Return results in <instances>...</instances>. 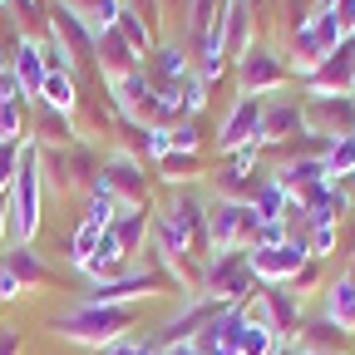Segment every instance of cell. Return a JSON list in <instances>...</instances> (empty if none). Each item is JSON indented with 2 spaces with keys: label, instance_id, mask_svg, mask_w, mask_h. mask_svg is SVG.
I'll return each instance as SVG.
<instances>
[{
  "label": "cell",
  "instance_id": "44dd1931",
  "mask_svg": "<svg viewBox=\"0 0 355 355\" xmlns=\"http://www.w3.org/2000/svg\"><path fill=\"white\" fill-rule=\"evenodd\" d=\"M10 74H15V84H20V94L25 99H40V84H44V50H40V40H30V35H20L15 40V60H10Z\"/></svg>",
  "mask_w": 355,
  "mask_h": 355
},
{
  "label": "cell",
  "instance_id": "2e32d148",
  "mask_svg": "<svg viewBox=\"0 0 355 355\" xmlns=\"http://www.w3.org/2000/svg\"><path fill=\"white\" fill-rule=\"evenodd\" d=\"M306 84L316 89V94H355V35L306 74Z\"/></svg>",
  "mask_w": 355,
  "mask_h": 355
},
{
  "label": "cell",
  "instance_id": "836d02e7",
  "mask_svg": "<svg viewBox=\"0 0 355 355\" xmlns=\"http://www.w3.org/2000/svg\"><path fill=\"white\" fill-rule=\"evenodd\" d=\"M20 350H25V336H20V326L0 321V355H20Z\"/></svg>",
  "mask_w": 355,
  "mask_h": 355
},
{
  "label": "cell",
  "instance_id": "52a82bcc",
  "mask_svg": "<svg viewBox=\"0 0 355 355\" xmlns=\"http://www.w3.org/2000/svg\"><path fill=\"white\" fill-rule=\"evenodd\" d=\"M212 183V198H227V202H257V193L272 183V173L261 168V148H237L222 158V168L207 178Z\"/></svg>",
  "mask_w": 355,
  "mask_h": 355
},
{
  "label": "cell",
  "instance_id": "83f0119b",
  "mask_svg": "<svg viewBox=\"0 0 355 355\" xmlns=\"http://www.w3.org/2000/svg\"><path fill=\"white\" fill-rule=\"evenodd\" d=\"M282 340L272 326H261V321H247L242 316V331H237V355H277Z\"/></svg>",
  "mask_w": 355,
  "mask_h": 355
},
{
  "label": "cell",
  "instance_id": "9c48e42d",
  "mask_svg": "<svg viewBox=\"0 0 355 355\" xmlns=\"http://www.w3.org/2000/svg\"><path fill=\"white\" fill-rule=\"evenodd\" d=\"M301 128L311 139H355V94H306L301 99Z\"/></svg>",
  "mask_w": 355,
  "mask_h": 355
},
{
  "label": "cell",
  "instance_id": "f546056e",
  "mask_svg": "<svg viewBox=\"0 0 355 355\" xmlns=\"http://www.w3.org/2000/svg\"><path fill=\"white\" fill-rule=\"evenodd\" d=\"M119 212H123V207H119L104 188H94V193L84 198V222H94L99 232H109V227H114V217H119Z\"/></svg>",
  "mask_w": 355,
  "mask_h": 355
},
{
  "label": "cell",
  "instance_id": "d590c367",
  "mask_svg": "<svg viewBox=\"0 0 355 355\" xmlns=\"http://www.w3.org/2000/svg\"><path fill=\"white\" fill-rule=\"evenodd\" d=\"M6 247H10V222H6V202H0V257H6Z\"/></svg>",
  "mask_w": 355,
  "mask_h": 355
},
{
  "label": "cell",
  "instance_id": "7c38bea8",
  "mask_svg": "<svg viewBox=\"0 0 355 355\" xmlns=\"http://www.w3.org/2000/svg\"><path fill=\"white\" fill-rule=\"evenodd\" d=\"M306 261H311V252H306V242H296V237H286V242H277V247H252V252H247V266H252L257 286H286Z\"/></svg>",
  "mask_w": 355,
  "mask_h": 355
},
{
  "label": "cell",
  "instance_id": "5b68a950",
  "mask_svg": "<svg viewBox=\"0 0 355 355\" xmlns=\"http://www.w3.org/2000/svg\"><path fill=\"white\" fill-rule=\"evenodd\" d=\"M257 291V277L247 266V252H212L202 266V296H212L217 306H232L242 311Z\"/></svg>",
  "mask_w": 355,
  "mask_h": 355
},
{
  "label": "cell",
  "instance_id": "ffe728a7",
  "mask_svg": "<svg viewBox=\"0 0 355 355\" xmlns=\"http://www.w3.org/2000/svg\"><path fill=\"white\" fill-rule=\"evenodd\" d=\"M148 232H153V207H123L109 227V237L128 252V261L148 252Z\"/></svg>",
  "mask_w": 355,
  "mask_h": 355
},
{
  "label": "cell",
  "instance_id": "ba28073f",
  "mask_svg": "<svg viewBox=\"0 0 355 355\" xmlns=\"http://www.w3.org/2000/svg\"><path fill=\"white\" fill-rule=\"evenodd\" d=\"M55 282L50 261L35 252V242H10L6 257H0V301H20V296H35Z\"/></svg>",
  "mask_w": 355,
  "mask_h": 355
},
{
  "label": "cell",
  "instance_id": "7402d4cb",
  "mask_svg": "<svg viewBox=\"0 0 355 355\" xmlns=\"http://www.w3.org/2000/svg\"><path fill=\"white\" fill-rule=\"evenodd\" d=\"M84 272H89V282H114V277L133 272V261H128V252L104 232V237H99V247H94V257L84 261Z\"/></svg>",
  "mask_w": 355,
  "mask_h": 355
},
{
  "label": "cell",
  "instance_id": "9a60e30c",
  "mask_svg": "<svg viewBox=\"0 0 355 355\" xmlns=\"http://www.w3.org/2000/svg\"><path fill=\"white\" fill-rule=\"evenodd\" d=\"M296 133H306L301 128V99H291V94H272V99H261V148H282V144H291Z\"/></svg>",
  "mask_w": 355,
  "mask_h": 355
},
{
  "label": "cell",
  "instance_id": "8fae6325",
  "mask_svg": "<svg viewBox=\"0 0 355 355\" xmlns=\"http://www.w3.org/2000/svg\"><path fill=\"white\" fill-rule=\"evenodd\" d=\"M232 74H237V89H242V94H252V99L282 94V89H286V79H291L286 60L272 50V44H252V50H247V55L232 64Z\"/></svg>",
  "mask_w": 355,
  "mask_h": 355
},
{
  "label": "cell",
  "instance_id": "8992f818",
  "mask_svg": "<svg viewBox=\"0 0 355 355\" xmlns=\"http://www.w3.org/2000/svg\"><path fill=\"white\" fill-rule=\"evenodd\" d=\"M99 188L119 202V207H153V163L133 158V153H109L104 168H99Z\"/></svg>",
  "mask_w": 355,
  "mask_h": 355
},
{
  "label": "cell",
  "instance_id": "7a4b0ae2",
  "mask_svg": "<svg viewBox=\"0 0 355 355\" xmlns=\"http://www.w3.org/2000/svg\"><path fill=\"white\" fill-rule=\"evenodd\" d=\"M40 202H44V178H40V153L25 139L20 148V168L10 178V193H6V222H10V242H35L40 232Z\"/></svg>",
  "mask_w": 355,
  "mask_h": 355
},
{
  "label": "cell",
  "instance_id": "4316f807",
  "mask_svg": "<svg viewBox=\"0 0 355 355\" xmlns=\"http://www.w3.org/2000/svg\"><path fill=\"white\" fill-rule=\"evenodd\" d=\"M35 104H44V109H60V114H74V109H79L74 74H44V84H40V99H35Z\"/></svg>",
  "mask_w": 355,
  "mask_h": 355
},
{
  "label": "cell",
  "instance_id": "603a6c76",
  "mask_svg": "<svg viewBox=\"0 0 355 355\" xmlns=\"http://www.w3.org/2000/svg\"><path fill=\"white\" fill-rule=\"evenodd\" d=\"M153 178H163V183L178 193V188H198L202 178V153H163L153 163Z\"/></svg>",
  "mask_w": 355,
  "mask_h": 355
},
{
  "label": "cell",
  "instance_id": "f1b7e54d",
  "mask_svg": "<svg viewBox=\"0 0 355 355\" xmlns=\"http://www.w3.org/2000/svg\"><path fill=\"white\" fill-rule=\"evenodd\" d=\"M296 340H301V355H306V350H340V345H345V331L331 326V321H311V326L296 331Z\"/></svg>",
  "mask_w": 355,
  "mask_h": 355
},
{
  "label": "cell",
  "instance_id": "d6a6232c",
  "mask_svg": "<svg viewBox=\"0 0 355 355\" xmlns=\"http://www.w3.org/2000/svg\"><path fill=\"white\" fill-rule=\"evenodd\" d=\"M99 227H94V222H79V232H74V242H69V261L74 266H84L89 257H94V247H99Z\"/></svg>",
  "mask_w": 355,
  "mask_h": 355
},
{
  "label": "cell",
  "instance_id": "4fadbf2b",
  "mask_svg": "<svg viewBox=\"0 0 355 355\" xmlns=\"http://www.w3.org/2000/svg\"><path fill=\"white\" fill-rule=\"evenodd\" d=\"M257 139H261V99L237 94L232 109H227V119H222V128H217V153L227 158L237 148H261Z\"/></svg>",
  "mask_w": 355,
  "mask_h": 355
},
{
  "label": "cell",
  "instance_id": "277c9868",
  "mask_svg": "<svg viewBox=\"0 0 355 355\" xmlns=\"http://www.w3.org/2000/svg\"><path fill=\"white\" fill-rule=\"evenodd\" d=\"M261 232V217L247 202L207 198V247L212 252H252Z\"/></svg>",
  "mask_w": 355,
  "mask_h": 355
},
{
  "label": "cell",
  "instance_id": "ab89813d",
  "mask_svg": "<svg viewBox=\"0 0 355 355\" xmlns=\"http://www.w3.org/2000/svg\"><path fill=\"white\" fill-rule=\"evenodd\" d=\"M0 306H6V301H0Z\"/></svg>",
  "mask_w": 355,
  "mask_h": 355
},
{
  "label": "cell",
  "instance_id": "d4e9b609",
  "mask_svg": "<svg viewBox=\"0 0 355 355\" xmlns=\"http://www.w3.org/2000/svg\"><path fill=\"white\" fill-rule=\"evenodd\" d=\"M326 321L340 326L345 336H355V277H340L326 291Z\"/></svg>",
  "mask_w": 355,
  "mask_h": 355
},
{
  "label": "cell",
  "instance_id": "3957f363",
  "mask_svg": "<svg viewBox=\"0 0 355 355\" xmlns=\"http://www.w3.org/2000/svg\"><path fill=\"white\" fill-rule=\"evenodd\" d=\"M40 153V178L44 193H94L99 188V148L94 144H74V148H35Z\"/></svg>",
  "mask_w": 355,
  "mask_h": 355
},
{
  "label": "cell",
  "instance_id": "ac0fdd59",
  "mask_svg": "<svg viewBox=\"0 0 355 355\" xmlns=\"http://www.w3.org/2000/svg\"><path fill=\"white\" fill-rule=\"evenodd\" d=\"M30 144L35 148H74V144H84V133H79L74 114L35 104V114H30Z\"/></svg>",
  "mask_w": 355,
  "mask_h": 355
},
{
  "label": "cell",
  "instance_id": "6da1fadb",
  "mask_svg": "<svg viewBox=\"0 0 355 355\" xmlns=\"http://www.w3.org/2000/svg\"><path fill=\"white\" fill-rule=\"evenodd\" d=\"M133 326H139V306H89V301H79V306L64 311V316H55L50 331L60 340H69V345H84V350L99 355L104 345L128 340Z\"/></svg>",
  "mask_w": 355,
  "mask_h": 355
},
{
  "label": "cell",
  "instance_id": "30bf717a",
  "mask_svg": "<svg viewBox=\"0 0 355 355\" xmlns=\"http://www.w3.org/2000/svg\"><path fill=\"white\" fill-rule=\"evenodd\" d=\"M222 311H227V306H217L212 296H183V301H178L173 311H168V316L153 326V336H148V345L153 350H168V345H193V336L212 321V316H222Z\"/></svg>",
  "mask_w": 355,
  "mask_h": 355
},
{
  "label": "cell",
  "instance_id": "cb8c5ba5",
  "mask_svg": "<svg viewBox=\"0 0 355 355\" xmlns=\"http://www.w3.org/2000/svg\"><path fill=\"white\" fill-rule=\"evenodd\" d=\"M30 99L25 94H6L0 99V144H25L30 139Z\"/></svg>",
  "mask_w": 355,
  "mask_h": 355
},
{
  "label": "cell",
  "instance_id": "d6986e66",
  "mask_svg": "<svg viewBox=\"0 0 355 355\" xmlns=\"http://www.w3.org/2000/svg\"><path fill=\"white\" fill-rule=\"evenodd\" d=\"M144 74L153 79V84H173V79H188L193 74V55H188V44L178 40V35H163L158 44H153V55L144 60Z\"/></svg>",
  "mask_w": 355,
  "mask_h": 355
},
{
  "label": "cell",
  "instance_id": "484cf974",
  "mask_svg": "<svg viewBox=\"0 0 355 355\" xmlns=\"http://www.w3.org/2000/svg\"><path fill=\"white\" fill-rule=\"evenodd\" d=\"M222 10H227V0H188V15H183V44L202 40L207 30H217Z\"/></svg>",
  "mask_w": 355,
  "mask_h": 355
},
{
  "label": "cell",
  "instance_id": "8d00e7d4",
  "mask_svg": "<svg viewBox=\"0 0 355 355\" xmlns=\"http://www.w3.org/2000/svg\"><path fill=\"white\" fill-rule=\"evenodd\" d=\"M163 355H198V350H193V345H168Z\"/></svg>",
  "mask_w": 355,
  "mask_h": 355
},
{
  "label": "cell",
  "instance_id": "4dcf8cb0",
  "mask_svg": "<svg viewBox=\"0 0 355 355\" xmlns=\"http://www.w3.org/2000/svg\"><path fill=\"white\" fill-rule=\"evenodd\" d=\"M168 153H202V128L198 119H183L168 128Z\"/></svg>",
  "mask_w": 355,
  "mask_h": 355
},
{
  "label": "cell",
  "instance_id": "1f68e13d",
  "mask_svg": "<svg viewBox=\"0 0 355 355\" xmlns=\"http://www.w3.org/2000/svg\"><path fill=\"white\" fill-rule=\"evenodd\" d=\"M119 6H123L128 15H139V20H144V25H148V30L158 35V40L168 35V15H163V0H119Z\"/></svg>",
  "mask_w": 355,
  "mask_h": 355
},
{
  "label": "cell",
  "instance_id": "74e56055",
  "mask_svg": "<svg viewBox=\"0 0 355 355\" xmlns=\"http://www.w3.org/2000/svg\"><path fill=\"white\" fill-rule=\"evenodd\" d=\"M306 355H345V350H306Z\"/></svg>",
  "mask_w": 355,
  "mask_h": 355
},
{
  "label": "cell",
  "instance_id": "e0dca14e",
  "mask_svg": "<svg viewBox=\"0 0 355 355\" xmlns=\"http://www.w3.org/2000/svg\"><path fill=\"white\" fill-rule=\"evenodd\" d=\"M133 69H144V60L133 55V44H128L119 30H99V35H94V74H99L104 84H119V79L133 74Z\"/></svg>",
  "mask_w": 355,
  "mask_h": 355
},
{
  "label": "cell",
  "instance_id": "5bb4252c",
  "mask_svg": "<svg viewBox=\"0 0 355 355\" xmlns=\"http://www.w3.org/2000/svg\"><path fill=\"white\" fill-rule=\"evenodd\" d=\"M217 35H222L227 64H237L257 44V0H227V10H222V20H217Z\"/></svg>",
  "mask_w": 355,
  "mask_h": 355
},
{
  "label": "cell",
  "instance_id": "e575fe53",
  "mask_svg": "<svg viewBox=\"0 0 355 355\" xmlns=\"http://www.w3.org/2000/svg\"><path fill=\"white\" fill-rule=\"evenodd\" d=\"M64 6H69V10H74V15H79V20L89 25V15L99 10V0H64Z\"/></svg>",
  "mask_w": 355,
  "mask_h": 355
},
{
  "label": "cell",
  "instance_id": "f35d334b",
  "mask_svg": "<svg viewBox=\"0 0 355 355\" xmlns=\"http://www.w3.org/2000/svg\"><path fill=\"white\" fill-rule=\"evenodd\" d=\"M153 355H163V350H153Z\"/></svg>",
  "mask_w": 355,
  "mask_h": 355
}]
</instances>
